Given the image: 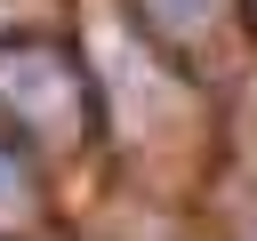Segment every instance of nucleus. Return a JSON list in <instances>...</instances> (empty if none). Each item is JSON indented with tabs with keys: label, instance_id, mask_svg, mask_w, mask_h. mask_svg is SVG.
I'll return each instance as SVG.
<instances>
[{
	"label": "nucleus",
	"instance_id": "obj_1",
	"mask_svg": "<svg viewBox=\"0 0 257 241\" xmlns=\"http://www.w3.org/2000/svg\"><path fill=\"white\" fill-rule=\"evenodd\" d=\"M88 80L56 40H0V129L32 137V145H80L88 137Z\"/></svg>",
	"mask_w": 257,
	"mask_h": 241
},
{
	"label": "nucleus",
	"instance_id": "obj_2",
	"mask_svg": "<svg viewBox=\"0 0 257 241\" xmlns=\"http://www.w3.org/2000/svg\"><path fill=\"white\" fill-rule=\"evenodd\" d=\"M32 209H40V193H32V177L16 169V153L0 145V233H16V225H32Z\"/></svg>",
	"mask_w": 257,
	"mask_h": 241
},
{
	"label": "nucleus",
	"instance_id": "obj_3",
	"mask_svg": "<svg viewBox=\"0 0 257 241\" xmlns=\"http://www.w3.org/2000/svg\"><path fill=\"white\" fill-rule=\"evenodd\" d=\"M249 8H257V0H249Z\"/></svg>",
	"mask_w": 257,
	"mask_h": 241
}]
</instances>
